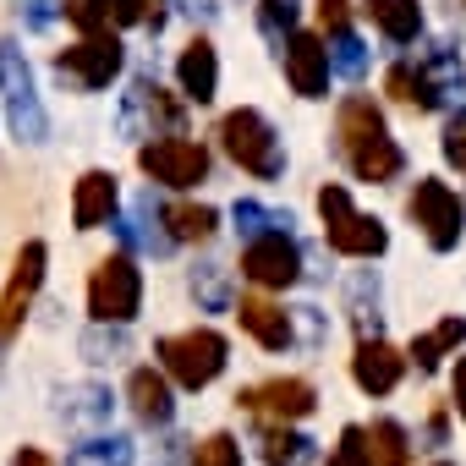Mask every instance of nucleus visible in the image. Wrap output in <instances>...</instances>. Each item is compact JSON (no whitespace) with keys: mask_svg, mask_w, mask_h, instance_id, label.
Segmentation results:
<instances>
[{"mask_svg":"<svg viewBox=\"0 0 466 466\" xmlns=\"http://www.w3.org/2000/svg\"><path fill=\"white\" fill-rule=\"evenodd\" d=\"M335 137H340V154H346V165H351L357 181H373V187H379V181H395L400 165H406L400 143H395L390 127H384V110H379L368 94H351V99L340 105Z\"/></svg>","mask_w":466,"mask_h":466,"instance_id":"obj_1","label":"nucleus"},{"mask_svg":"<svg viewBox=\"0 0 466 466\" xmlns=\"http://www.w3.org/2000/svg\"><path fill=\"white\" fill-rule=\"evenodd\" d=\"M319 214H324V242L340 253V258H379L390 248V230L384 219L351 208V192L340 181H324L319 187Z\"/></svg>","mask_w":466,"mask_h":466,"instance_id":"obj_2","label":"nucleus"},{"mask_svg":"<svg viewBox=\"0 0 466 466\" xmlns=\"http://www.w3.org/2000/svg\"><path fill=\"white\" fill-rule=\"evenodd\" d=\"M219 148L237 159L248 176H258V181H275L280 170H286V148H280V132L269 127V116L264 110H230L225 121H219Z\"/></svg>","mask_w":466,"mask_h":466,"instance_id":"obj_3","label":"nucleus"},{"mask_svg":"<svg viewBox=\"0 0 466 466\" xmlns=\"http://www.w3.org/2000/svg\"><path fill=\"white\" fill-rule=\"evenodd\" d=\"M154 357L165 362V373H170L181 390H203V384H214V379L225 373L230 346H225L219 329H181V335H165V340L154 346Z\"/></svg>","mask_w":466,"mask_h":466,"instance_id":"obj_4","label":"nucleus"},{"mask_svg":"<svg viewBox=\"0 0 466 466\" xmlns=\"http://www.w3.org/2000/svg\"><path fill=\"white\" fill-rule=\"evenodd\" d=\"M143 308V269L127 253H110L88 275V313L94 324H132Z\"/></svg>","mask_w":466,"mask_h":466,"instance_id":"obj_5","label":"nucleus"},{"mask_svg":"<svg viewBox=\"0 0 466 466\" xmlns=\"http://www.w3.org/2000/svg\"><path fill=\"white\" fill-rule=\"evenodd\" d=\"M0 105H6V121L23 143H45L50 121H45V105H39V88H34V72L23 61L17 45H0Z\"/></svg>","mask_w":466,"mask_h":466,"instance_id":"obj_6","label":"nucleus"},{"mask_svg":"<svg viewBox=\"0 0 466 466\" xmlns=\"http://www.w3.org/2000/svg\"><path fill=\"white\" fill-rule=\"evenodd\" d=\"M406 214H411V225H417L422 237H428V248H433V253H450V248H461L466 208H461V198H455L444 181L422 176V181H417V192L406 198Z\"/></svg>","mask_w":466,"mask_h":466,"instance_id":"obj_7","label":"nucleus"},{"mask_svg":"<svg viewBox=\"0 0 466 466\" xmlns=\"http://www.w3.org/2000/svg\"><path fill=\"white\" fill-rule=\"evenodd\" d=\"M137 165L143 176H154L159 187H198L208 176V148L192 143V137H159V143H143L137 148Z\"/></svg>","mask_w":466,"mask_h":466,"instance_id":"obj_8","label":"nucleus"},{"mask_svg":"<svg viewBox=\"0 0 466 466\" xmlns=\"http://www.w3.org/2000/svg\"><path fill=\"white\" fill-rule=\"evenodd\" d=\"M242 275L258 286V291H286L302 280V248L286 237V230H275V237H258L242 248Z\"/></svg>","mask_w":466,"mask_h":466,"instance_id":"obj_9","label":"nucleus"},{"mask_svg":"<svg viewBox=\"0 0 466 466\" xmlns=\"http://www.w3.org/2000/svg\"><path fill=\"white\" fill-rule=\"evenodd\" d=\"M56 72L72 77L77 88L99 94V88H110V83L121 77V39H116V34H94V39L61 50V56H56Z\"/></svg>","mask_w":466,"mask_h":466,"instance_id":"obj_10","label":"nucleus"},{"mask_svg":"<svg viewBox=\"0 0 466 466\" xmlns=\"http://www.w3.org/2000/svg\"><path fill=\"white\" fill-rule=\"evenodd\" d=\"M45 264H50V248H45V242L17 248V269H12L6 291H0V340H12V335L23 329L28 302H34V291L45 286Z\"/></svg>","mask_w":466,"mask_h":466,"instance_id":"obj_11","label":"nucleus"},{"mask_svg":"<svg viewBox=\"0 0 466 466\" xmlns=\"http://www.w3.org/2000/svg\"><path fill=\"white\" fill-rule=\"evenodd\" d=\"M237 400H242L248 411H258V417L280 422V428H286V422H302V417L319 406L313 384H308V379H297V373H291V379H269V384H253V390H242Z\"/></svg>","mask_w":466,"mask_h":466,"instance_id":"obj_12","label":"nucleus"},{"mask_svg":"<svg viewBox=\"0 0 466 466\" xmlns=\"http://www.w3.org/2000/svg\"><path fill=\"white\" fill-rule=\"evenodd\" d=\"M154 127H181V105L159 83H132L121 99V132L127 137H154Z\"/></svg>","mask_w":466,"mask_h":466,"instance_id":"obj_13","label":"nucleus"},{"mask_svg":"<svg viewBox=\"0 0 466 466\" xmlns=\"http://www.w3.org/2000/svg\"><path fill=\"white\" fill-rule=\"evenodd\" d=\"M286 83L302 99H324L329 94V56L319 34H291L286 39Z\"/></svg>","mask_w":466,"mask_h":466,"instance_id":"obj_14","label":"nucleus"},{"mask_svg":"<svg viewBox=\"0 0 466 466\" xmlns=\"http://www.w3.org/2000/svg\"><path fill=\"white\" fill-rule=\"evenodd\" d=\"M400 373H406V357H400L390 340H379V335H362V340H357V357H351V379H357V390H368V395H390V390L400 384Z\"/></svg>","mask_w":466,"mask_h":466,"instance_id":"obj_15","label":"nucleus"},{"mask_svg":"<svg viewBox=\"0 0 466 466\" xmlns=\"http://www.w3.org/2000/svg\"><path fill=\"white\" fill-rule=\"evenodd\" d=\"M116 203H121L116 176L110 170H83L77 187H72V225L77 230H99V225H110Z\"/></svg>","mask_w":466,"mask_h":466,"instance_id":"obj_16","label":"nucleus"},{"mask_svg":"<svg viewBox=\"0 0 466 466\" xmlns=\"http://www.w3.org/2000/svg\"><path fill=\"white\" fill-rule=\"evenodd\" d=\"M176 77H181V94L192 105H208L219 94V56H214V45L208 39H192L181 50V61H176Z\"/></svg>","mask_w":466,"mask_h":466,"instance_id":"obj_17","label":"nucleus"},{"mask_svg":"<svg viewBox=\"0 0 466 466\" xmlns=\"http://www.w3.org/2000/svg\"><path fill=\"white\" fill-rule=\"evenodd\" d=\"M237 319H242V329H248L264 351H286V346H291V313L275 308L269 297H242V302H237Z\"/></svg>","mask_w":466,"mask_h":466,"instance_id":"obj_18","label":"nucleus"},{"mask_svg":"<svg viewBox=\"0 0 466 466\" xmlns=\"http://www.w3.org/2000/svg\"><path fill=\"white\" fill-rule=\"evenodd\" d=\"M127 400L137 411V422H170L176 417V395H170V379L154 373V368H137L127 379Z\"/></svg>","mask_w":466,"mask_h":466,"instance_id":"obj_19","label":"nucleus"},{"mask_svg":"<svg viewBox=\"0 0 466 466\" xmlns=\"http://www.w3.org/2000/svg\"><path fill=\"white\" fill-rule=\"evenodd\" d=\"M362 12L390 45H411L422 34V6L417 0H362Z\"/></svg>","mask_w":466,"mask_h":466,"instance_id":"obj_20","label":"nucleus"},{"mask_svg":"<svg viewBox=\"0 0 466 466\" xmlns=\"http://www.w3.org/2000/svg\"><path fill=\"white\" fill-rule=\"evenodd\" d=\"M159 219L170 225V230H165V242H208V237H214V225H219V214H214L208 203H170Z\"/></svg>","mask_w":466,"mask_h":466,"instance_id":"obj_21","label":"nucleus"},{"mask_svg":"<svg viewBox=\"0 0 466 466\" xmlns=\"http://www.w3.org/2000/svg\"><path fill=\"white\" fill-rule=\"evenodd\" d=\"M368 433V455H373V466H406L411 461V433L395 422V417H379L373 428H362Z\"/></svg>","mask_w":466,"mask_h":466,"instance_id":"obj_22","label":"nucleus"},{"mask_svg":"<svg viewBox=\"0 0 466 466\" xmlns=\"http://www.w3.org/2000/svg\"><path fill=\"white\" fill-rule=\"evenodd\" d=\"M461 340H466V319H444L439 329H428V335H417V340H411V357H406V362H417L422 373H433V368H439V357H444V351H455Z\"/></svg>","mask_w":466,"mask_h":466,"instance_id":"obj_23","label":"nucleus"},{"mask_svg":"<svg viewBox=\"0 0 466 466\" xmlns=\"http://www.w3.org/2000/svg\"><path fill=\"white\" fill-rule=\"evenodd\" d=\"M384 94H390V99H400V105H411V110H439V99H433L428 77H422L411 61L390 66V77H384Z\"/></svg>","mask_w":466,"mask_h":466,"instance_id":"obj_24","label":"nucleus"},{"mask_svg":"<svg viewBox=\"0 0 466 466\" xmlns=\"http://www.w3.org/2000/svg\"><path fill=\"white\" fill-rule=\"evenodd\" d=\"M417 72L428 77V88H433V99H439V105H444V99H461V83H466V77H461V61H455L444 45H439V50H428V61H422Z\"/></svg>","mask_w":466,"mask_h":466,"instance_id":"obj_25","label":"nucleus"},{"mask_svg":"<svg viewBox=\"0 0 466 466\" xmlns=\"http://www.w3.org/2000/svg\"><path fill=\"white\" fill-rule=\"evenodd\" d=\"M324 56H329V72H346V77H362L368 72V45L351 28H335L329 45H324Z\"/></svg>","mask_w":466,"mask_h":466,"instance_id":"obj_26","label":"nucleus"},{"mask_svg":"<svg viewBox=\"0 0 466 466\" xmlns=\"http://www.w3.org/2000/svg\"><path fill=\"white\" fill-rule=\"evenodd\" d=\"M66 466H132V439H88L66 455Z\"/></svg>","mask_w":466,"mask_h":466,"instance_id":"obj_27","label":"nucleus"},{"mask_svg":"<svg viewBox=\"0 0 466 466\" xmlns=\"http://www.w3.org/2000/svg\"><path fill=\"white\" fill-rule=\"evenodd\" d=\"M302 455H308V439H302L297 428H280V422L264 428V461H269V466H297Z\"/></svg>","mask_w":466,"mask_h":466,"instance_id":"obj_28","label":"nucleus"},{"mask_svg":"<svg viewBox=\"0 0 466 466\" xmlns=\"http://www.w3.org/2000/svg\"><path fill=\"white\" fill-rule=\"evenodd\" d=\"M280 225H291V214H275V208H264V203H253V198L237 203V230H248L253 242H258V237H275Z\"/></svg>","mask_w":466,"mask_h":466,"instance_id":"obj_29","label":"nucleus"},{"mask_svg":"<svg viewBox=\"0 0 466 466\" xmlns=\"http://www.w3.org/2000/svg\"><path fill=\"white\" fill-rule=\"evenodd\" d=\"M258 28L269 45H286V34L297 28V0H258Z\"/></svg>","mask_w":466,"mask_h":466,"instance_id":"obj_30","label":"nucleus"},{"mask_svg":"<svg viewBox=\"0 0 466 466\" xmlns=\"http://www.w3.org/2000/svg\"><path fill=\"white\" fill-rule=\"evenodd\" d=\"M192 466H242V444L230 439V433H208L192 450Z\"/></svg>","mask_w":466,"mask_h":466,"instance_id":"obj_31","label":"nucleus"},{"mask_svg":"<svg viewBox=\"0 0 466 466\" xmlns=\"http://www.w3.org/2000/svg\"><path fill=\"white\" fill-rule=\"evenodd\" d=\"M159 0H105V17L116 23V28H132V23H148V28H159Z\"/></svg>","mask_w":466,"mask_h":466,"instance_id":"obj_32","label":"nucleus"},{"mask_svg":"<svg viewBox=\"0 0 466 466\" xmlns=\"http://www.w3.org/2000/svg\"><path fill=\"white\" fill-rule=\"evenodd\" d=\"M329 466H373V455H368V433L351 422V428H340V444L329 450Z\"/></svg>","mask_w":466,"mask_h":466,"instance_id":"obj_33","label":"nucleus"},{"mask_svg":"<svg viewBox=\"0 0 466 466\" xmlns=\"http://www.w3.org/2000/svg\"><path fill=\"white\" fill-rule=\"evenodd\" d=\"M61 12L83 28V39H94V34H105V0H61Z\"/></svg>","mask_w":466,"mask_h":466,"instance_id":"obj_34","label":"nucleus"},{"mask_svg":"<svg viewBox=\"0 0 466 466\" xmlns=\"http://www.w3.org/2000/svg\"><path fill=\"white\" fill-rule=\"evenodd\" d=\"M444 159L466 176V110H455L450 127H444Z\"/></svg>","mask_w":466,"mask_h":466,"instance_id":"obj_35","label":"nucleus"},{"mask_svg":"<svg viewBox=\"0 0 466 466\" xmlns=\"http://www.w3.org/2000/svg\"><path fill=\"white\" fill-rule=\"evenodd\" d=\"M23 6H28V28H34V34H45V28L61 17V0H23Z\"/></svg>","mask_w":466,"mask_h":466,"instance_id":"obj_36","label":"nucleus"},{"mask_svg":"<svg viewBox=\"0 0 466 466\" xmlns=\"http://www.w3.org/2000/svg\"><path fill=\"white\" fill-rule=\"evenodd\" d=\"M450 395H455V400H450V406H455V417L466 422V357H461V362H455V373H450Z\"/></svg>","mask_w":466,"mask_h":466,"instance_id":"obj_37","label":"nucleus"},{"mask_svg":"<svg viewBox=\"0 0 466 466\" xmlns=\"http://www.w3.org/2000/svg\"><path fill=\"white\" fill-rule=\"evenodd\" d=\"M346 12H351L346 0H319V17L329 23V34H335V28H346Z\"/></svg>","mask_w":466,"mask_h":466,"instance_id":"obj_38","label":"nucleus"},{"mask_svg":"<svg viewBox=\"0 0 466 466\" xmlns=\"http://www.w3.org/2000/svg\"><path fill=\"white\" fill-rule=\"evenodd\" d=\"M192 291H203V302H208V308H219V302H225V286H219V269H208V275H203V286H192Z\"/></svg>","mask_w":466,"mask_h":466,"instance_id":"obj_39","label":"nucleus"},{"mask_svg":"<svg viewBox=\"0 0 466 466\" xmlns=\"http://www.w3.org/2000/svg\"><path fill=\"white\" fill-rule=\"evenodd\" d=\"M12 466H56V461H50L45 450H34V444H28V450H17V455H12Z\"/></svg>","mask_w":466,"mask_h":466,"instance_id":"obj_40","label":"nucleus"},{"mask_svg":"<svg viewBox=\"0 0 466 466\" xmlns=\"http://www.w3.org/2000/svg\"><path fill=\"white\" fill-rule=\"evenodd\" d=\"M444 433H450V417H444V411H433V417H428V439H433V444H444Z\"/></svg>","mask_w":466,"mask_h":466,"instance_id":"obj_41","label":"nucleus"},{"mask_svg":"<svg viewBox=\"0 0 466 466\" xmlns=\"http://www.w3.org/2000/svg\"><path fill=\"white\" fill-rule=\"evenodd\" d=\"M433 466H450V461H433Z\"/></svg>","mask_w":466,"mask_h":466,"instance_id":"obj_42","label":"nucleus"}]
</instances>
